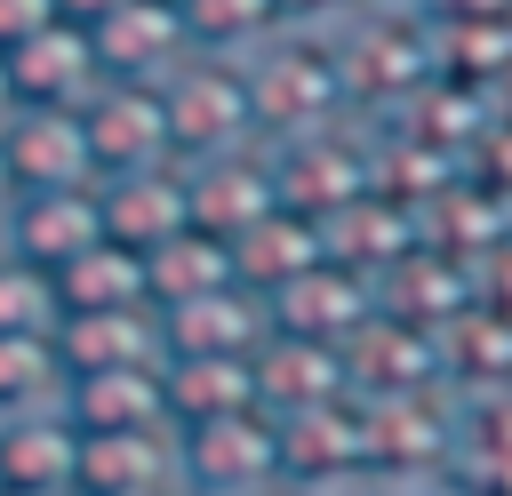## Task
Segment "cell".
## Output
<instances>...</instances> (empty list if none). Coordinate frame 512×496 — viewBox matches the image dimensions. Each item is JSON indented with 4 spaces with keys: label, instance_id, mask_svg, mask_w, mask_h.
Wrapping results in <instances>:
<instances>
[{
    "label": "cell",
    "instance_id": "3957f363",
    "mask_svg": "<svg viewBox=\"0 0 512 496\" xmlns=\"http://www.w3.org/2000/svg\"><path fill=\"white\" fill-rule=\"evenodd\" d=\"M288 464H280V424L264 408H240V416H208V424H176V480L200 488V496H256L272 488Z\"/></svg>",
    "mask_w": 512,
    "mask_h": 496
},
{
    "label": "cell",
    "instance_id": "4fadbf2b",
    "mask_svg": "<svg viewBox=\"0 0 512 496\" xmlns=\"http://www.w3.org/2000/svg\"><path fill=\"white\" fill-rule=\"evenodd\" d=\"M88 40H96V72H104V80H160L168 64L192 56L176 0H128V8H112L104 24H88Z\"/></svg>",
    "mask_w": 512,
    "mask_h": 496
},
{
    "label": "cell",
    "instance_id": "ac0fdd59",
    "mask_svg": "<svg viewBox=\"0 0 512 496\" xmlns=\"http://www.w3.org/2000/svg\"><path fill=\"white\" fill-rule=\"evenodd\" d=\"M160 400H168V424H208V416L264 408L256 360H224V352H168L160 360Z\"/></svg>",
    "mask_w": 512,
    "mask_h": 496
},
{
    "label": "cell",
    "instance_id": "5b68a950",
    "mask_svg": "<svg viewBox=\"0 0 512 496\" xmlns=\"http://www.w3.org/2000/svg\"><path fill=\"white\" fill-rule=\"evenodd\" d=\"M272 304V328L280 336H312V344H352L376 312H384V288L360 272V264H344V256H320L312 272H296L288 288H272L264 296Z\"/></svg>",
    "mask_w": 512,
    "mask_h": 496
},
{
    "label": "cell",
    "instance_id": "6da1fadb",
    "mask_svg": "<svg viewBox=\"0 0 512 496\" xmlns=\"http://www.w3.org/2000/svg\"><path fill=\"white\" fill-rule=\"evenodd\" d=\"M240 80H248V112H256V136H304V128H328V112H336V88H344V64L312 40V32H296V24H280L256 56H240Z\"/></svg>",
    "mask_w": 512,
    "mask_h": 496
},
{
    "label": "cell",
    "instance_id": "52a82bcc",
    "mask_svg": "<svg viewBox=\"0 0 512 496\" xmlns=\"http://www.w3.org/2000/svg\"><path fill=\"white\" fill-rule=\"evenodd\" d=\"M8 80H16V104H40V112H80V104L104 88L88 24H72V16L40 24L24 48H8Z\"/></svg>",
    "mask_w": 512,
    "mask_h": 496
},
{
    "label": "cell",
    "instance_id": "7402d4cb",
    "mask_svg": "<svg viewBox=\"0 0 512 496\" xmlns=\"http://www.w3.org/2000/svg\"><path fill=\"white\" fill-rule=\"evenodd\" d=\"M176 16H184V40L200 56H256L288 24L280 0H176Z\"/></svg>",
    "mask_w": 512,
    "mask_h": 496
},
{
    "label": "cell",
    "instance_id": "4dcf8cb0",
    "mask_svg": "<svg viewBox=\"0 0 512 496\" xmlns=\"http://www.w3.org/2000/svg\"><path fill=\"white\" fill-rule=\"evenodd\" d=\"M168 496H200V488H184V480H176V488H168Z\"/></svg>",
    "mask_w": 512,
    "mask_h": 496
},
{
    "label": "cell",
    "instance_id": "7c38bea8",
    "mask_svg": "<svg viewBox=\"0 0 512 496\" xmlns=\"http://www.w3.org/2000/svg\"><path fill=\"white\" fill-rule=\"evenodd\" d=\"M256 392H264V416H296V408H320V400H352V352L272 328L264 352H256Z\"/></svg>",
    "mask_w": 512,
    "mask_h": 496
},
{
    "label": "cell",
    "instance_id": "d6986e66",
    "mask_svg": "<svg viewBox=\"0 0 512 496\" xmlns=\"http://www.w3.org/2000/svg\"><path fill=\"white\" fill-rule=\"evenodd\" d=\"M72 432H152L168 424V400H160V368H96V376H64V400Z\"/></svg>",
    "mask_w": 512,
    "mask_h": 496
},
{
    "label": "cell",
    "instance_id": "9c48e42d",
    "mask_svg": "<svg viewBox=\"0 0 512 496\" xmlns=\"http://www.w3.org/2000/svg\"><path fill=\"white\" fill-rule=\"evenodd\" d=\"M96 216H104V240H120V248H136V256L160 248L168 232L192 224V208H184V168L160 160V168L96 176Z\"/></svg>",
    "mask_w": 512,
    "mask_h": 496
},
{
    "label": "cell",
    "instance_id": "ba28073f",
    "mask_svg": "<svg viewBox=\"0 0 512 496\" xmlns=\"http://www.w3.org/2000/svg\"><path fill=\"white\" fill-rule=\"evenodd\" d=\"M0 152H8V200H16V192L96 184V152H88L80 112H40V104H24V112L0 128Z\"/></svg>",
    "mask_w": 512,
    "mask_h": 496
},
{
    "label": "cell",
    "instance_id": "1f68e13d",
    "mask_svg": "<svg viewBox=\"0 0 512 496\" xmlns=\"http://www.w3.org/2000/svg\"><path fill=\"white\" fill-rule=\"evenodd\" d=\"M0 496H8V488H0Z\"/></svg>",
    "mask_w": 512,
    "mask_h": 496
},
{
    "label": "cell",
    "instance_id": "5bb4252c",
    "mask_svg": "<svg viewBox=\"0 0 512 496\" xmlns=\"http://www.w3.org/2000/svg\"><path fill=\"white\" fill-rule=\"evenodd\" d=\"M80 480V432L64 408L0 416V488L8 496H72Z\"/></svg>",
    "mask_w": 512,
    "mask_h": 496
},
{
    "label": "cell",
    "instance_id": "d6a6232c",
    "mask_svg": "<svg viewBox=\"0 0 512 496\" xmlns=\"http://www.w3.org/2000/svg\"><path fill=\"white\" fill-rule=\"evenodd\" d=\"M72 496H80V488H72Z\"/></svg>",
    "mask_w": 512,
    "mask_h": 496
},
{
    "label": "cell",
    "instance_id": "8fae6325",
    "mask_svg": "<svg viewBox=\"0 0 512 496\" xmlns=\"http://www.w3.org/2000/svg\"><path fill=\"white\" fill-rule=\"evenodd\" d=\"M272 336V304L256 288H208L192 304H168L160 312V344L168 352H224V360H256Z\"/></svg>",
    "mask_w": 512,
    "mask_h": 496
},
{
    "label": "cell",
    "instance_id": "8992f818",
    "mask_svg": "<svg viewBox=\"0 0 512 496\" xmlns=\"http://www.w3.org/2000/svg\"><path fill=\"white\" fill-rule=\"evenodd\" d=\"M80 128H88L96 176H128V168H160V160H176V152H168L160 80H104V88L80 104Z\"/></svg>",
    "mask_w": 512,
    "mask_h": 496
},
{
    "label": "cell",
    "instance_id": "277c9868",
    "mask_svg": "<svg viewBox=\"0 0 512 496\" xmlns=\"http://www.w3.org/2000/svg\"><path fill=\"white\" fill-rule=\"evenodd\" d=\"M184 208L200 232L232 240L248 232L264 208H280V168H272V136H248L232 152H208V160H184Z\"/></svg>",
    "mask_w": 512,
    "mask_h": 496
},
{
    "label": "cell",
    "instance_id": "e0dca14e",
    "mask_svg": "<svg viewBox=\"0 0 512 496\" xmlns=\"http://www.w3.org/2000/svg\"><path fill=\"white\" fill-rule=\"evenodd\" d=\"M56 360L64 376H96V368H160V312L128 304V312H64L56 320Z\"/></svg>",
    "mask_w": 512,
    "mask_h": 496
},
{
    "label": "cell",
    "instance_id": "7a4b0ae2",
    "mask_svg": "<svg viewBox=\"0 0 512 496\" xmlns=\"http://www.w3.org/2000/svg\"><path fill=\"white\" fill-rule=\"evenodd\" d=\"M160 112H168V152L176 168L184 160H208V152H232L256 136V112H248V80H240V56H184L160 72Z\"/></svg>",
    "mask_w": 512,
    "mask_h": 496
},
{
    "label": "cell",
    "instance_id": "603a6c76",
    "mask_svg": "<svg viewBox=\"0 0 512 496\" xmlns=\"http://www.w3.org/2000/svg\"><path fill=\"white\" fill-rule=\"evenodd\" d=\"M64 400L56 336H0V416H32Z\"/></svg>",
    "mask_w": 512,
    "mask_h": 496
},
{
    "label": "cell",
    "instance_id": "44dd1931",
    "mask_svg": "<svg viewBox=\"0 0 512 496\" xmlns=\"http://www.w3.org/2000/svg\"><path fill=\"white\" fill-rule=\"evenodd\" d=\"M48 280H56V304H64V312H128V304H152V288H144V256L120 248V240L80 248V256L56 264Z\"/></svg>",
    "mask_w": 512,
    "mask_h": 496
},
{
    "label": "cell",
    "instance_id": "83f0119b",
    "mask_svg": "<svg viewBox=\"0 0 512 496\" xmlns=\"http://www.w3.org/2000/svg\"><path fill=\"white\" fill-rule=\"evenodd\" d=\"M256 496H328V488H312V480H288V472H280V480H272V488H256Z\"/></svg>",
    "mask_w": 512,
    "mask_h": 496
},
{
    "label": "cell",
    "instance_id": "2e32d148",
    "mask_svg": "<svg viewBox=\"0 0 512 496\" xmlns=\"http://www.w3.org/2000/svg\"><path fill=\"white\" fill-rule=\"evenodd\" d=\"M8 240L24 264L56 272L72 264L80 248L104 240V216H96V184H64V192H16L8 200Z\"/></svg>",
    "mask_w": 512,
    "mask_h": 496
},
{
    "label": "cell",
    "instance_id": "f1b7e54d",
    "mask_svg": "<svg viewBox=\"0 0 512 496\" xmlns=\"http://www.w3.org/2000/svg\"><path fill=\"white\" fill-rule=\"evenodd\" d=\"M8 256H16V240H8V208H0V264H8Z\"/></svg>",
    "mask_w": 512,
    "mask_h": 496
},
{
    "label": "cell",
    "instance_id": "30bf717a",
    "mask_svg": "<svg viewBox=\"0 0 512 496\" xmlns=\"http://www.w3.org/2000/svg\"><path fill=\"white\" fill-rule=\"evenodd\" d=\"M224 248H232V280L256 288V296H272V288H288L296 272H312L320 256H336V248H328V224H320L312 208H288V200L264 208V216H256L248 232H232Z\"/></svg>",
    "mask_w": 512,
    "mask_h": 496
},
{
    "label": "cell",
    "instance_id": "d4e9b609",
    "mask_svg": "<svg viewBox=\"0 0 512 496\" xmlns=\"http://www.w3.org/2000/svg\"><path fill=\"white\" fill-rule=\"evenodd\" d=\"M40 24H56V0H0V56L24 48Z\"/></svg>",
    "mask_w": 512,
    "mask_h": 496
},
{
    "label": "cell",
    "instance_id": "ffe728a7",
    "mask_svg": "<svg viewBox=\"0 0 512 496\" xmlns=\"http://www.w3.org/2000/svg\"><path fill=\"white\" fill-rule=\"evenodd\" d=\"M144 288H152V312L192 304V296H208V288H232V248H224L216 232L184 224V232H168L160 248H144Z\"/></svg>",
    "mask_w": 512,
    "mask_h": 496
},
{
    "label": "cell",
    "instance_id": "4316f807",
    "mask_svg": "<svg viewBox=\"0 0 512 496\" xmlns=\"http://www.w3.org/2000/svg\"><path fill=\"white\" fill-rule=\"evenodd\" d=\"M16 112H24V104H16V80H8V56H0V128H8Z\"/></svg>",
    "mask_w": 512,
    "mask_h": 496
},
{
    "label": "cell",
    "instance_id": "f546056e",
    "mask_svg": "<svg viewBox=\"0 0 512 496\" xmlns=\"http://www.w3.org/2000/svg\"><path fill=\"white\" fill-rule=\"evenodd\" d=\"M0 208H8V152H0Z\"/></svg>",
    "mask_w": 512,
    "mask_h": 496
},
{
    "label": "cell",
    "instance_id": "cb8c5ba5",
    "mask_svg": "<svg viewBox=\"0 0 512 496\" xmlns=\"http://www.w3.org/2000/svg\"><path fill=\"white\" fill-rule=\"evenodd\" d=\"M64 304H56V280L24 256L0 264V336H56Z\"/></svg>",
    "mask_w": 512,
    "mask_h": 496
},
{
    "label": "cell",
    "instance_id": "484cf974",
    "mask_svg": "<svg viewBox=\"0 0 512 496\" xmlns=\"http://www.w3.org/2000/svg\"><path fill=\"white\" fill-rule=\"evenodd\" d=\"M112 8H128V0H56V16H72V24H104Z\"/></svg>",
    "mask_w": 512,
    "mask_h": 496
},
{
    "label": "cell",
    "instance_id": "9a60e30c",
    "mask_svg": "<svg viewBox=\"0 0 512 496\" xmlns=\"http://www.w3.org/2000/svg\"><path fill=\"white\" fill-rule=\"evenodd\" d=\"M80 496H168L176 488V424L152 432H80Z\"/></svg>",
    "mask_w": 512,
    "mask_h": 496
}]
</instances>
